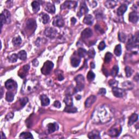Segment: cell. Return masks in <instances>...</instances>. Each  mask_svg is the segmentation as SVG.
Masks as SVG:
<instances>
[{
	"instance_id": "8",
	"label": "cell",
	"mask_w": 139,
	"mask_h": 139,
	"mask_svg": "<svg viewBox=\"0 0 139 139\" xmlns=\"http://www.w3.org/2000/svg\"><path fill=\"white\" fill-rule=\"evenodd\" d=\"M77 5V2L76 1H67L65 2L64 3L61 5V9H75Z\"/></svg>"
},
{
	"instance_id": "43",
	"label": "cell",
	"mask_w": 139,
	"mask_h": 139,
	"mask_svg": "<svg viewBox=\"0 0 139 139\" xmlns=\"http://www.w3.org/2000/svg\"><path fill=\"white\" fill-rule=\"evenodd\" d=\"M95 78V73L90 71H89L88 73V75H87V78L88 79L89 81L91 82L92 81H94V79Z\"/></svg>"
},
{
	"instance_id": "12",
	"label": "cell",
	"mask_w": 139,
	"mask_h": 139,
	"mask_svg": "<svg viewBox=\"0 0 139 139\" xmlns=\"http://www.w3.org/2000/svg\"><path fill=\"white\" fill-rule=\"evenodd\" d=\"M96 101V97L94 95H91L85 102V106L86 108H90Z\"/></svg>"
},
{
	"instance_id": "1",
	"label": "cell",
	"mask_w": 139,
	"mask_h": 139,
	"mask_svg": "<svg viewBox=\"0 0 139 139\" xmlns=\"http://www.w3.org/2000/svg\"><path fill=\"white\" fill-rule=\"evenodd\" d=\"M114 116V113L112 109L107 105H102L92 114V119L96 123H106L109 122Z\"/></svg>"
},
{
	"instance_id": "59",
	"label": "cell",
	"mask_w": 139,
	"mask_h": 139,
	"mask_svg": "<svg viewBox=\"0 0 139 139\" xmlns=\"http://www.w3.org/2000/svg\"><path fill=\"white\" fill-rule=\"evenodd\" d=\"M91 67L92 69H94L95 67V65L94 63H91Z\"/></svg>"
},
{
	"instance_id": "28",
	"label": "cell",
	"mask_w": 139,
	"mask_h": 139,
	"mask_svg": "<svg viewBox=\"0 0 139 139\" xmlns=\"http://www.w3.org/2000/svg\"><path fill=\"white\" fill-rule=\"evenodd\" d=\"M64 102L65 103L66 106H73V98L71 95H67L64 98Z\"/></svg>"
},
{
	"instance_id": "34",
	"label": "cell",
	"mask_w": 139,
	"mask_h": 139,
	"mask_svg": "<svg viewBox=\"0 0 139 139\" xmlns=\"http://www.w3.org/2000/svg\"><path fill=\"white\" fill-rule=\"evenodd\" d=\"M20 138L22 139H33V135L28 132H23L20 135Z\"/></svg>"
},
{
	"instance_id": "22",
	"label": "cell",
	"mask_w": 139,
	"mask_h": 139,
	"mask_svg": "<svg viewBox=\"0 0 139 139\" xmlns=\"http://www.w3.org/2000/svg\"><path fill=\"white\" fill-rule=\"evenodd\" d=\"M40 100L41 105L42 106H47L50 103V100L47 96L45 95H42L40 96Z\"/></svg>"
},
{
	"instance_id": "56",
	"label": "cell",
	"mask_w": 139,
	"mask_h": 139,
	"mask_svg": "<svg viewBox=\"0 0 139 139\" xmlns=\"http://www.w3.org/2000/svg\"><path fill=\"white\" fill-rule=\"evenodd\" d=\"M76 19L75 18V17H72L71 18V23L72 24H75L76 22Z\"/></svg>"
},
{
	"instance_id": "4",
	"label": "cell",
	"mask_w": 139,
	"mask_h": 139,
	"mask_svg": "<svg viewBox=\"0 0 139 139\" xmlns=\"http://www.w3.org/2000/svg\"><path fill=\"white\" fill-rule=\"evenodd\" d=\"M76 82V86L75 88L76 92L82 91L84 88L85 86V79L83 75H79L76 77L75 78Z\"/></svg>"
},
{
	"instance_id": "7",
	"label": "cell",
	"mask_w": 139,
	"mask_h": 139,
	"mask_svg": "<svg viewBox=\"0 0 139 139\" xmlns=\"http://www.w3.org/2000/svg\"><path fill=\"white\" fill-rule=\"evenodd\" d=\"M57 30L54 28L48 27L45 30V35L48 38L53 39L57 35Z\"/></svg>"
},
{
	"instance_id": "18",
	"label": "cell",
	"mask_w": 139,
	"mask_h": 139,
	"mask_svg": "<svg viewBox=\"0 0 139 139\" xmlns=\"http://www.w3.org/2000/svg\"><path fill=\"white\" fill-rule=\"evenodd\" d=\"M129 20L132 23H137V22L139 20V16L137 12L133 11L129 14Z\"/></svg>"
},
{
	"instance_id": "60",
	"label": "cell",
	"mask_w": 139,
	"mask_h": 139,
	"mask_svg": "<svg viewBox=\"0 0 139 139\" xmlns=\"http://www.w3.org/2000/svg\"><path fill=\"white\" fill-rule=\"evenodd\" d=\"M3 88H1V98H2V96H3Z\"/></svg>"
},
{
	"instance_id": "41",
	"label": "cell",
	"mask_w": 139,
	"mask_h": 139,
	"mask_svg": "<svg viewBox=\"0 0 139 139\" xmlns=\"http://www.w3.org/2000/svg\"><path fill=\"white\" fill-rule=\"evenodd\" d=\"M119 66L116 65L114 66L112 70V72H111V74H112V76L115 77L117 75V74L119 73Z\"/></svg>"
},
{
	"instance_id": "44",
	"label": "cell",
	"mask_w": 139,
	"mask_h": 139,
	"mask_svg": "<svg viewBox=\"0 0 139 139\" xmlns=\"http://www.w3.org/2000/svg\"><path fill=\"white\" fill-rule=\"evenodd\" d=\"M125 71H126V75L127 77H131L133 74V70L132 68L129 66H127L125 68Z\"/></svg>"
},
{
	"instance_id": "31",
	"label": "cell",
	"mask_w": 139,
	"mask_h": 139,
	"mask_svg": "<svg viewBox=\"0 0 139 139\" xmlns=\"http://www.w3.org/2000/svg\"><path fill=\"white\" fill-rule=\"evenodd\" d=\"M31 4L33 8V10L35 13L39 11L40 5V3L38 1H33Z\"/></svg>"
},
{
	"instance_id": "46",
	"label": "cell",
	"mask_w": 139,
	"mask_h": 139,
	"mask_svg": "<svg viewBox=\"0 0 139 139\" xmlns=\"http://www.w3.org/2000/svg\"><path fill=\"white\" fill-rule=\"evenodd\" d=\"M28 99L27 97H23L22 99L20 100V104L21 105L22 107H24L25 105L28 103Z\"/></svg>"
},
{
	"instance_id": "9",
	"label": "cell",
	"mask_w": 139,
	"mask_h": 139,
	"mask_svg": "<svg viewBox=\"0 0 139 139\" xmlns=\"http://www.w3.org/2000/svg\"><path fill=\"white\" fill-rule=\"evenodd\" d=\"M5 86L6 89L9 91H11L16 89L17 88V83L12 79H9L6 81L5 83Z\"/></svg>"
},
{
	"instance_id": "52",
	"label": "cell",
	"mask_w": 139,
	"mask_h": 139,
	"mask_svg": "<svg viewBox=\"0 0 139 139\" xmlns=\"http://www.w3.org/2000/svg\"><path fill=\"white\" fill-rule=\"evenodd\" d=\"M53 106L55 107V108H60L61 107V103H60L59 101H55L54 103H53Z\"/></svg>"
},
{
	"instance_id": "57",
	"label": "cell",
	"mask_w": 139,
	"mask_h": 139,
	"mask_svg": "<svg viewBox=\"0 0 139 139\" xmlns=\"http://www.w3.org/2000/svg\"><path fill=\"white\" fill-rule=\"evenodd\" d=\"M139 75H138V73H137V75H136V76L134 77V80H135V81H137V82H138V81H139Z\"/></svg>"
},
{
	"instance_id": "48",
	"label": "cell",
	"mask_w": 139,
	"mask_h": 139,
	"mask_svg": "<svg viewBox=\"0 0 139 139\" xmlns=\"http://www.w3.org/2000/svg\"><path fill=\"white\" fill-rule=\"evenodd\" d=\"M0 17H1V29H2L3 26V24L4 23H6V22H5V20L4 15L2 13H1Z\"/></svg>"
},
{
	"instance_id": "25",
	"label": "cell",
	"mask_w": 139,
	"mask_h": 139,
	"mask_svg": "<svg viewBox=\"0 0 139 139\" xmlns=\"http://www.w3.org/2000/svg\"><path fill=\"white\" fill-rule=\"evenodd\" d=\"M83 22L88 25H91L94 22V18L91 15H87L85 16Z\"/></svg>"
},
{
	"instance_id": "13",
	"label": "cell",
	"mask_w": 139,
	"mask_h": 139,
	"mask_svg": "<svg viewBox=\"0 0 139 139\" xmlns=\"http://www.w3.org/2000/svg\"><path fill=\"white\" fill-rule=\"evenodd\" d=\"M29 68L30 66L29 65H24L20 69L19 71H18V76H19L21 78H23V77H24L26 76L27 72H28V71L29 70Z\"/></svg>"
},
{
	"instance_id": "26",
	"label": "cell",
	"mask_w": 139,
	"mask_h": 139,
	"mask_svg": "<svg viewBox=\"0 0 139 139\" xmlns=\"http://www.w3.org/2000/svg\"><path fill=\"white\" fill-rule=\"evenodd\" d=\"M2 14H3L4 16L6 23L7 24L10 23L11 22V15L10 12L7 10H4L2 12Z\"/></svg>"
},
{
	"instance_id": "36",
	"label": "cell",
	"mask_w": 139,
	"mask_h": 139,
	"mask_svg": "<svg viewBox=\"0 0 139 139\" xmlns=\"http://www.w3.org/2000/svg\"><path fill=\"white\" fill-rule=\"evenodd\" d=\"M21 42H22V39H21L20 36L15 37L13 39V44L15 46L20 45L21 44Z\"/></svg>"
},
{
	"instance_id": "47",
	"label": "cell",
	"mask_w": 139,
	"mask_h": 139,
	"mask_svg": "<svg viewBox=\"0 0 139 139\" xmlns=\"http://www.w3.org/2000/svg\"><path fill=\"white\" fill-rule=\"evenodd\" d=\"M106 44H105V42L104 41H101L100 43V44H99L98 45V49H99V50H100V51H102L103 50V49H105V48H106Z\"/></svg>"
},
{
	"instance_id": "37",
	"label": "cell",
	"mask_w": 139,
	"mask_h": 139,
	"mask_svg": "<svg viewBox=\"0 0 139 139\" xmlns=\"http://www.w3.org/2000/svg\"><path fill=\"white\" fill-rule=\"evenodd\" d=\"M114 53L117 56H120L122 54V47L121 45H117L115 49H114Z\"/></svg>"
},
{
	"instance_id": "11",
	"label": "cell",
	"mask_w": 139,
	"mask_h": 139,
	"mask_svg": "<svg viewBox=\"0 0 139 139\" xmlns=\"http://www.w3.org/2000/svg\"><path fill=\"white\" fill-rule=\"evenodd\" d=\"M112 91L114 95L115 96V97L118 98L122 97L125 94L124 90L117 87H113Z\"/></svg>"
},
{
	"instance_id": "49",
	"label": "cell",
	"mask_w": 139,
	"mask_h": 139,
	"mask_svg": "<svg viewBox=\"0 0 139 139\" xmlns=\"http://www.w3.org/2000/svg\"><path fill=\"white\" fill-rule=\"evenodd\" d=\"M14 117V114L12 113H8L5 116V119L7 120H10L13 118Z\"/></svg>"
},
{
	"instance_id": "33",
	"label": "cell",
	"mask_w": 139,
	"mask_h": 139,
	"mask_svg": "<svg viewBox=\"0 0 139 139\" xmlns=\"http://www.w3.org/2000/svg\"><path fill=\"white\" fill-rule=\"evenodd\" d=\"M41 17V20H42V22L44 24H46L49 21V16L47 14L45 13H42V14L40 15Z\"/></svg>"
},
{
	"instance_id": "15",
	"label": "cell",
	"mask_w": 139,
	"mask_h": 139,
	"mask_svg": "<svg viewBox=\"0 0 139 139\" xmlns=\"http://www.w3.org/2000/svg\"><path fill=\"white\" fill-rule=\"evenodd\" d=\"M89 11L87 5L85 4V3L83 2L81 5V8H80V10L77 14V16L79 17H81L83 15L86 14L88 13Z\"/></svg>"
},
{
	"instance_id": "54",
	"label": "cell",
	"mask_w": 139,
	"mask_h": 139,
	"mask_svg": "<svg viewBox=\"0 0 139 139\" xmlns=\"http://www.w3.org/2000/svg\"><path fill=\"white\" fill-rule=\"evenodd\" d=\"M64 76L63 75V74H61V73H59L58 75V79L59 80V81H63V80L64 79Z\"/></svg>"
},
{
	"instance_id": "16",
	"label": "cell",
	"mask_w": 139,
	"mask_h": 139,
	"mask_svg": "<svg viewBox=\"0 0 139 139\" xmlns=\"http://www.w3.org/2000/svg\"><path fill=\"white\" fill-rule=\"evenodd\" d=\"M92 34H93L92 30L90 28H88L85 29L82 32L81 36L83 39H85L90 38V37L92 36Z\"/></svg>"
},
{
	"instance_id": "10",
	"label": "cell",
	"mask_w": 139,
	"mask_h": 139,
	"mask_svg": "<svg viewBox=\"0 0 139 139\" xmlns=\"http://www.w3.org/2000/svg\"><path fill=\"white\" fill-rule=\"evenodd\" d=\"M53 25L58 27H62L64 25V21L63 17L60 15H57L55 16L53 21Z\"/></svg>"
},
{
	"instance_id": "27",
	"label": "cell",
	"mask_w": 139,
	"mask_h": 139,
	"mask_svg": "<svg viewBox=\"0 0 139 139\" xmlns=\"http://www.w3.org/2000/svg\"><path fill=\"white\" fill-rule=\"evenodd\" d=\"M122 85L125 90H132L134 88V84L130 81H126L123 82Z\"/></svg>"
},
{
	"instance_id": "42",
	"label": "cell",
	"mask_w": 139,
	"mask_h": 139,
	"mask_svg": "<svg viewBox=\"0 0 139 139\" xmlns=\"http://www.w3.org/2000/svg\"><path fill=\"white\" fill-rule=\"evenodd\" d=\"M112 57H113V55L112 54L110 53V52H107L106 54V56H105V63H109L110 60H112Z\"/></svg>"
},
{
	"instance_id": "35",
	"label": "cell",
	"mask_w": 139,
	"mask_h": 139,
	"mask_svg": "<svg viewBox=\"0 0 139 139\" xmlns=\"http://www.w3.org/2000/svg\"><path fill=\"white\" fill-rule=\"evenodd\" d=\"M18 58L20 59V60H24L27 59V53L25 51L22 50L19 53L17 54Z\"/></svg>"
},
{
	"instance_id": "58",
	"label": "cell",
	"mask_w": 139,
	"mask_h": 139,
	"mask_svg": "<svg viewBox=\"0 0 139 139\" xmlns=\"http://www.w3.org/2000/svg\"><path fill=\"white\" fill-rule=\"evenodd\" d=\"M1 134H2V135H1V139H5V137L4 134L2 132H1Z\"/></svg>"
},
{
	"instance_id": "32",
	"label": "cell",
	"mask_w": 139,
	"mask_h": 139,
	"mask_svg": "<svg viewBox=\"0 0 139 139\" xmlns=\"http://www.w3.org/2000/svg\"><path fill=\"white\" fill-rule=\"evenodd\" d=\"M117 2L115 1H107L105 2V5L108 8H113L117 5Z\"/></svg>"
},
{
	"instance_id": "45",
	"label": "cell",
	"mask_w": 139,
	"mask_h": 139,
	"mask_svg": "<svg viewBox=\"0 0 139 139\" xmlns=\"http://www.w3.org/2000/svg\"><path fill=\"white\" fill-rule=\"evenodd\" d=\"M87 54L88 55V56L90 57V58H94L95 56V54H96V52H95V49L94 48L90 49L88 51V52H87Z\"/></svg>"
},
{
	"instance_id": "24",
	"label": "cell",
	"mask_w": 139,
	"mask_h": 139,
	"mask_svg": "<svg viewBox=\"0 0 139 139\" xmlns=\"http://www.w3.org/2000/svg\"><path fill=\"white\" fill-rule=\"evenodd\" d=\"M138 115L137 114H133L132 115L130 116L128 120V126H131L133 125L134 123L137 122L138 120Z\"/></svg>"
},
{
	"instance_id": "2",
	"label": "cell",
	"mask_w": 139,
	"mask_h": 139,
	"mask_svg": "<svg viewBox=\"0 0 139 139\" xmlns=\"http://www.w3.org/2000/svg\"><path fill=\"white\" fill-rule=\"evenodd\" d=\"M39 82L34 79H28L23 83L21 92L23 94H29L35 91L38 88Z\"/></svg>"
},
{
	"instance_id": "38",
	"label": "cell",
	"mask_w": 139,
	"mask_h": 139,
	"mask_svg": "<svg viewBox=\"0 0 139 139\" xmlns=\"http://www.w3.org/2000/svg\"><path fill=\"white\" fill-rule=\"evenodd\" d=\"M78 54L80 57H84L87 54V51L83 48H79L78 49Z\"/></svg>"
},
{
	"instance_id": "20",
	"label": "cell",
	"mask_w": 139,
	"mask_h": 139,
	"mask_svg": "<svg viewBox=\"0 0 139 139\" xmlns=\"http://www.w3.org/2000/svg\"><path fill=\"white\" fill-rule=\"evenodd\" d=\"M45 9L46 11L51 14H54L55 11V7L53 4L51 3H47L45 7Z\"/></svg>"
},
{
	"instance_id": "17",
	"label": "cell",
	"mask_w": 139,
	"mask_h": 139,
	"mask_svg": "<svg viewBox=\"0 0 139 139\" xmlns=\"http://www.w3.org/2000/svg\"><path fill=\"white\" fill-rule=\"evenodd\" d=\"M36 24L34 20L29 19L26 22V27L29 30H35L36 28Z\"/></svg>"
},
{
	"instance_id": "29",
	"label": "cell",
	"mask_w": 139,
	"mask_h": 139,
	"mask_svg": "<svg viewBox=\"0 0 139 139\" xmlns=\"http://www.w3.org/2000/svg\"><path fill=\"white\" fill-rule=\"evenodd\" d=\"M5 99L8 102H13L14 99V94H13V92H12L10 91H8L7 94H6Z\"/></svg>"
},
{
	"instance_id": "50",
	"label": "cell",
	"mask_w": 139,
	"mask_h": 139,
	"mask_svg": "<svg viewBox=\"0 0 139 139\" xmlns=\"http://www.w3.org/2000/svg\"><path fill=\"white\" fill-rule=\"evenodd\" d=\"M109 84L110 86H114V85L118 84V82L116 81L115 79H112L109 82Z\"/></svg>"
},
{
	"instance_id": "39",
	"label": "cell",
	"mask_w": 139,
	"mask_h": 139,
	"mask_svg": "<svg viewBox=\"0 0 139 139\" xmlns=\"http://www.w3.org/2000/svg\"><path fill=\"white\" fill-rule=\"evenodd\" d=\"M17 59H18V55L16 54H11L8 57L9 61L12 63L16 62V61L17 60Z\"/></svg>"
},
{
	"instance_id": "21",
	"label": "cell",
	"mask_w": 139,
	"mask_h": 139,
	"mask_svg": "<svg viewBox=\"0 0 139 139\" xmlns=\"http://www.w3.org/2000/svg\"><path fill=\"white\" fill-rule=\"evenodd\" d=\"M88 138L89 139H101L100 133L97 130L92 131V132H90L88 134Z\"/></svg>"
},
{
	"instance_id": "5",
	"label": "cell",
	"mask_w": 139,
	"mask_h": 139,
	"mask_svg": "<svg viewBox=\"0 0 139 139\" xmlns=\"http://www.w3.org/2000/svg\"><path fill=\"white\" fill-rule=\"evenodd\" d=\"M139 43V33H137V34L135 36H132L131 38H129L127 45V48L128 49H132V48H135L136 46H138Z\"/></svg>"
},
{
	"instance_id": "3",
	"label": "cell",
	"mask_w": 139,
	"mask_h": 139,
	"mask_svg": "<svg viewBox=\"0 0 139 139\" xmlns=\"http://www.w3.org/2000/svg\"><path fill=\"white\" fill-rule=\"evenodd\" d=\"M122 127L121 125H120L119 123L117 122L109 129L108 131V134H109L110 137L115 138L119 137V135L122 132Z\"/></svg>"
},
{
	"instance_id": "6",
	"label": "cell",
	"mask_w": 139,
	"mask_h": 139,
	"mask_svg": "<svg viewBox=\"0 0 139 139\" xmlns=\"http://www.w3.org/2000/svg\"><path fill=\"white\" fill-rule=\"evenodd\" d=\"M53 67L54 64L52 61L49 60L46 61L41 68V73L44 75H48L50 73Z\"/></svg>"
},
{
	"instance_id": "30",
	"label": "cell",
	"mask_w": 139,
	"mask_h": 139,
	"mask_svg": "<svg viewBox=\"0 0 139 139\" xmlns=\"http://www.w3.org/2000/svg\"><path fill=\"white\" fill-rule=\"evenodd\" d=\"M64 111L69 113H75L77 112V108L73 107V106H66L65 108V109L64 110Z\"/></svg>"
},
{
	"instance_id": "51",
	"label": "cell",
	"mask_w": 139,
	"mask_h": 139,
	"mask_svg": "<svg viewBox=\"0 0 139 139\" xmlns=\"http://www.w3.org/2000/svg\"><path fill=\"white\" fill-rule=\"evenodd\" d=\"M106 94V89L104 88H101L100 89L98 92V94L101 95H104L105 94Z\"/></svg>"
},
{
	"instance_id": "53",
	"label": "cell",
	"mask_w": 139,
	"mask_h": 139,
	"mask_svg": "<svg viewBox=\"0 0 139 139\" xmlns=\"http://www.w3.org/2000/svg\"><path fill=\"white\" fill-rule=\"evenodd\" d=\"M32 64H33V65L34 66H35V67H37L38 66V65H39V61H38V60L37 59H34L32 61Z\"/></svg>"
},
{
	"instance_id": "19",
	"label": "cell",
	"mask_w": 139,
	"mask_h": 139,
	"mask_svg": "<svg viewBox=\"0 0 139 139\" xmlns=\"http://www.w3.org/2000/svg\"><path fill=\"white\" fill-rule=\"evenodd\" d=\"M59 128V126L56 123H49L47 125V130L48 133H53L55 131H57Z\"/></svg>"
},
{
	"instance_id": "55",
	"label": "cell",
	"mask_w": 139,
	"mask_h": 139,
	"mask_svg": "<svg viewBox=\"0 0 139 139\" xmlns=\"http://www.w3.org/2000/svg\"><path fill=\"white\" fill-rule=\"evenodd\" d=\"M95 29H96V30H98V31L100 32H101V33H104L103 30L102 29L100 26H98V25L95 26Z\"/></svg>"
},
{
	"instance_id": "14",
	"label": "cell",
	"mask_w": 139,
	"mask_h": 139,
	"mask_svg": "<svg viewBox=\"0 0 139 139\" xmlns=\"http://www.w3.org/2000/svg\"><path fill=\"white\" fill-rule=\"evenodd\" d=\"M79 56L78 57V55H74V56L72 57L71 59V64L72 66L74 67H78L80 63H81V58H80Z\"/></svg>"
},
{
	"instance_id": "40",
	"label": "cell",
	"mask_w": 139,
	"mask_h": 139,
	"mask_svg": "<svg viewBox=\"0 0 139 139\" xmlns=\"http://www.w3.org/2000/svg\"><path fill=\"white\" fill-rule=\"evenodd\" d=\"M119 40L120 41L122 42H125L126 40L127 36L123 32H119Z\"/></svg>"
},
{
	"instance_id": "23",
	"label": "cell",
	"mask_w": 139,
	"mask_h": 139,
	"mask_svg": "<svg viewBox=\"0 0 139 139\" xmlns=\"http://www.w3.org/2000/svg\"><path fill=\"white\" fill-rule=\"evenodd\" d=\"M127 5H126V4H122L120 7L117 9V13L118 14L119 16H122L125 12L127 10Z\"/></svg>"
}]
</instances>
